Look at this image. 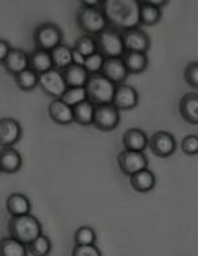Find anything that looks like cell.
<instances>
[{"instance_id":"ac0fdd59","label":"cell","mask_w":198,"mask_h":256,"mask_svg":"<svg viewBox=\"0 0 198 256\" xmlns=\"http://www.w3.org/2000/svg\"><path fill=\"white\" fill-rule=\"evenodd\" d=\"M148 139L147 134L140 130V128H130L124 132L122 143L124 150H135V152H143L148 146Z\"/></svg>"},{"instance_id":"5b68a950","label":"cell","mask_w":198,"mask_h":256,"mask_svg":"<svg viewBox=\"0 0 198 256\" xmlns=\"http://www.w3.org/2000/svg\"><path fill=\"white\" fill-rule=\"evenodd\" d=\"M76 20H77L78 28L84 34H90V36H98L99 33H102L110 26L102 8H88L81 6V10L77 12Z\"/></svg>"},{"instance_id":"8fae6325","label":"cell","mask_w":198,"mask_h":256,"mask_svg":"<svg viewBox=\"0 0 198 256\" xmlns=\"http://www.w3.org/2000/svg\"><path fill=\"white\" fill-rule=\"evenodd\" d=\"M22 127L14 118L0 119V146L11 148L22 140Z\"/></svg>"},{"instance_id":"836d02e7","label":"cell","mask_w":198,"mask_h":256,"mask_svg":"<svg viewBox=\"0 0 198 256\" xmlns=\"http://www.w3.org/2000/svg\"><path fill=\"white\" fill-rule=\"evenodd\" d=\"M104 57H103L99 52L94 53L92 56H88L84 58V68L88 70V73L90 76H94V74H100L103 68V64H104Z\"/></svg>"},{"instance_id":"2e32d148","label":"cell","mask_w":198,"mask_h":256,"mask_svg":"<svg viewBox=\"0 0 198 256\" xmlns=\"http://www.w3.org/2000/svg\"><path fill=\"white\" fill-rule=\"evenodd\" d=\"M48 114L50 119L60 126H69L74 122L73 107L66 104L61 99H53L48 106Z\"/></svg>"},{"instance_id":"8d00e7d4","label":"cell","mask_w":198,"mask_h":256,"mask_svg":"<svg viewBox=\"0 0 198 256\" xmlns=\"http://www.w3.org/2000/svg\"><path fill=\"white\" fill-rule=\"evenodd\" d=\"M72 256H102L96 244L92 246H76Z\"/></svg>"},{"instance_id":"3957f363","label":"cell","mask_w":198,"mask_h":256,"mask_svg":"<svg viewBox=\"0 0 198 256\" xmlns=\"http://www.w3.org/2000/svg\"><path fill=\"white\" fill-rule=\"evenodd\" d=\"M84 88L88 94V100H90L94 106L112 104L116 84H112L102 74L90 76Z\"/></svg>"},{"instance_id":"f1b7e54d","label":"cell","mask_w":198,"mask_h":256,"mask_svg":"<svg viewBox=\"0 0 198 256\" xmlns=\"http://www.w3.org/2000/svg\"><path fill=\"white\" fill-rule=\"evenodd\" d=\"M14 80L22 92H33L34 88H38V74H36L30 69L18 73V76L14 77Z\"/></svg>"},{"instance_id":"4fadbf2b","label":"cell","mask_w":198,"mask_h":256,"mask_svg":"<svg viewBox=\"0 0 198 256\" xmlns=\"http://www.w3.org/2000/svg\"><path fill=\"white\" fill-rule=\"evenodd\" d=\"M138 103H139V92H136L135 88L126 84L116 86L112 104L118 110H131L138 106Z\"/></svg>"},{"instance_id":"ab89813d","label":"cell","mask_w":198,"mask_h":256,"mask_svg":"<svg viewBox=\"0 0 198 256\" xmlns=\"http://www.w3.org/2000/svg\"><path fill=\"white\" fill-rule=\"evenodd\" d=\"M0 173H2V172H0Z\"/></svg>"},{"instance_id":"1f68e13d","label":"cell","mask_w":198,"mask_h":256,"mask_svg":"<svg viewBox=\"0 0 198 256\" xmlns=\"http://www.w3.org/2000/svg\"><path fill=\"white\" fill-rule=\"evenodd\" d=\"M62 102L69 104L70 107H76L80 103L88 100V94L84 88H68L65 94L61 98Z\"/></svg>"},{"instance_id":"d4e9b609","label":"cell","mask_w":198,"mask_h":256,"mask_svg":"<svg viewBox=\"0 0 198 256\" xmlns=\"http://www.w3.org/2000/svg\"><path fill=\"white\" fill-rule=\"evenodd\" d=\"M50 56L54 69L62 72L68 66L73 65V46L61 44L50 52Z\"/></svg>"},{"instance_id":"e0dca14e","label":"cell","mask_w":198,"mask_h":256,"mask_svg":"<svg viewBox=\"0 0 198 256\" xmlns=\"http://www.w3.org/2000/svg\"><path fill=\"white\" fill-rule=\"evenodd\" d=\"M22 166V158L20 152L11 148L0 150V172L6 174H15Z\"/></svg>"},{"instance_id":"ba28073f","label":"cell","mask_w":198,"mask_h":256,"mask_svg":"<svg viewBox=\"0 0 198 256\" xmlns=\"http://www.w3.org/2000/svg\"><path fill=\"white\" fill-rule=\"evenodd\" d=\"M118 165L122 172L131 177L135 173L148 168V158L144 152L124 150L118 154Z\"/></svg>"},{"instance_id":"44dd1931","label":"cell","mask_w":198,"mask_h":256,"mask_svg":"<svg viewBox=\"0 0 198 256\" xmlns=\"http://www.w3.org/2000/svg\"><path fill=\"white\" fill-rule=\"evenodd\" d=\"M180 114L184 120L198 126V94L189 92L181 98Z\"/></svg>"},{"instance_id":"484cf974","label":"cell","mask_w":198,"mask_h":256,"mask_svg":"<svg viewBox=\"0 0 198 256\" xmlns=\"http://www.w3.org/2000/svg\"><path fill=\"white\" fill-rule=\"evenodd\" d=\"M0 256H28V248L12 236L0 239Z\"/></svg>"},{"instance_id":"5bb4252c","label":"cell","mask_w":198,"mask_h":256,"mask_svg":"<svg viewBox=\"0 0 198 256\" xmlns=\"http://www.w3.org/2000/svg\"><path fill=\"white\" fill-rule=\"evenodd\" d=\"M2 65L8 74L15 77L18 73L30 69V53H26L22 49L12 48Z\"/></svg>"},{"instance_id":"d6986e66","label":"cell","mask_w":198,"mask_h":256,"mask_svg":"<svg viewBox=\"0 0 198 256\" xmlns=\"http://www.w3.org/2000/svg\"><path fill=\"white\" fill-rule=\"evenodd\" d=\"M6 208L11 216H26L32 212V202L26 194L11 193L6 201Z\"/></svg>"},{"instance_id":"7a4b0ae2","label":"cell","mask_w":198,"mask_h":256,"mask_svg":"<svg viewBox=\"0 0 198 256\" xmlns=\"http://www.w3.org/2000/svg\"><path fill=\"white\" fill-rule=\"evenodd\" d=\"M8 234L22 244L28 246L42 234L40 220L32 214L20 216H11L7 224Z\"/></svg>"},{"instance_id":"f35d334b","label":"cell","mask_w":198,"mask_h":256,"mask_svg":"<svg viewBox=\"0 0 198 256\" xmlns=\"http://www.w3.org/2000/svg\"><path fill=\"white\" fill-rule=\"evenodd\" d=\"M82 7H88V8H102L103 0H84L81 2Z\"/></svg>"},{"instance_id":"52a82bcc","label":"cell","mask_w":198,"mask_h":256,"mask_svg":"<svg viewBox=\"0 0 198 256\" xmlns=\"http://www.w3.org/2000/svg\"><path fill=\"white\" fill-rule=\"evenodd\" d=\"M38 88L45 96L53 99H61L68 90L66 82L64 80L62 72L57 69H52L46 73L38 76Z\"/></svg>"},{"instance_id":"d6a6232c","label":"cell","mask_w":198,"mask_h":256,"mask_svg":"<svg viewBox=\"0 0 198 256\" xmlns=\"http://www.w3.org/2000/svg\"><path fill=\"white\" fill-rule=\"evenodd\" d=\"M96 230L90 226H81L74 234L76 246H92L96 244Z\"/></svg>"},{"instance_id":"ffe728a7","label":"cell","mask_w":198,"mask_h":256,"mask_svg":"<svg viewBox=\"0 0 198 256\" xmlns=\"http://www.w3.org/2000/svg\"><path fill=\"white\" fill-rule=\"evenodd\" d=\"M62 76L68 88H86V84L90 78L88 70L84 69V66L76 65V64L64 69Z\"/></svg>"},{"instance_id":"9c48e42d","label":"cell","mask_w":198,"mask_h":256,"mask_svg":"<svg viewBox=\"0 0 198 256\" xmlns=\"http://www.w3.org/2000/svg\"><path fill=\"white\" fill-rule=\"evenodd\" d=\"M120 123V112L114 104L96 106L92 126L99 131H112Z\"/></svg>"},{"instance_id":"d590c367","label":"cell","mask_w":198,"mask_h":256,"mask_svg":"<svg viewBox=\"0 0 198 256\" xmlns=\"http://www.w3.org/2000/svg\"><path fill=\"white\" fill-rule=\"evenodd\" d=\"M181 150L185 154H198V135H188L181 142Z\"/></svg>"},{"instance_id":"9a60e30c","label":"cell","mask_w":198,"mask_h":256,"mask_svg":"<svg viewBox=\"0 0 198 256\" xmlns=\"http://www.w3.org/2000/svg\"><path fill=\"white\" fill-rule=\"evenodd\" d=\"M100 74L104 76L108 80H111L114 84L119 86V84H124L130 73L123 62V58H106Z\"/></svg>"},{"instance_id":"7402d4cb","label":"cell","mask_w":198,"mask_h":256,"mask_svg":"<svg viewBox=\"0 0 198 256\" xmlns=\"http://www.w3.org/2000/svg\"><path fill=\"white\" fill-rule=\"evenodd\" d=\"M30 69L33 70L38 76L46 73L49 70L54 69L53 68V61H52L50 52L41 50V49H33L30 53Z\"/></svg>"},{"instance_id":"4316f807","label":"cell","mask_w":198,"mask_h":256,"mask_svg":"<svg viewBox=\"0 0 198 256\" xmlns=\"http://www.w3.org/2000/svg\"><path fill=\"white\" fill-rule=\"evenodd\" d=\"M96 106L90 100H84L76 107H73L74 122L80 126H90L94 120Z\"/></svg>"},{"instance_id":"7c38bea8","label":"cell","mask_w":198,"mask_h":256,"mask_svg":"<svg viewBox=\"0 0 198 256\" xmlns=\"http://www.w3.org/2000/svg\"><path fill=\"white\" fill-rule=\"evenodd\" d=\"M123 34L126 52H138V53H147L150 48V40L148 34L139 28L126 30Z\"/></svg>"},{"instance_id":"603a6c76","label":"cell","mask_w":198,"mask_h":256,"mask_svg":"<svg viewBox=\"0 0 198 256\" xmlns=\"http://www.w3.org/2000/svg\"><path fill=\"white\" fill-rule=\"evenodd\" d=\"M130 184H131L132 189H135L136 192H139V193H148L156 185V177H154V172L147 168L130 177Z\"/></svg>"},{"instance_id":"8992f818","label":"cell","mask_w":198,"mask_h":256,"mask_svg":"<svg viewBox=\"0 0 198 256\" xmlns=\"http://www.w3.org/2000/svg\"><path fill=\"white\" fill-rule=\"evenodd\" d=\"M98 52L104 58H122L126 53L123 34L114 28H107L96 36Z\"/></svg>"},{"instance_id":"74e56055","label":"cell","mask_w":198,"mask_h":256,"mask_svg":"<svg viewBox=\"0 0 198 256\" xmlns=\"http://www.w3.org/2000/svg\"><path fill=\"white\" fill-rule=\"evenodd\" d=\"M11 44L4 38H0V64L4 62V60L7 58V56L11 52Z\"/></svg>"},{"instance_id":"277c9868","label":"cell","mask_w":198,"mask_h":256,"mask_svg":"<svg viewBox=\"0 0 198 256\" xmlns=\"http://www.w3.org/2000/svg\"><path fill=\"white\" fill-rule=\"evenodd\" d=\"M64 32L57 24L50 22H40L33 30V44L34 49L52 52L64 44Z\"/></svg>"},{"instance_id":"6da1fadb","label":"cell","mask_w":198,"mask_h":256,"mask_svg":"<svg viewBox=\"0 0 198 256\" xmlns=\"http://www.w3.org/2000/svg\"><path fill=\"white\" fill-rule=\"evenodd\" d=\"M102 11L106 15L108 26L122 33L138 28L140 24V6L138 0H106Z\"/></svg>"},{"instance_id":"4dcf8cb0","label":"cell","mask_w":198,"mask_h":256,"mask_svg":"<svg viewBox=\"0 0 198 256\" xmlns=\"http://www.w3.org/2000/svg\"><path fill=\"white\" fill-rule=\"evenodd\" d=\"M26 248L32 256H48L52 251V242L46 235L41 234L26 246Z\"/></svg>"},{"instance_id":"e575fe53","label":"cell","mask_w":198,"mask_h":256,"mask_svg":"<svg viewBox=\"0 0 198 256\" xmlns=\"http://www.w3.org/2000/svg\"><path fill=\"white\" fill-rule=\"evenodd\" d=\"M184 80L189 86L198 88V61L188 64L184 70Z\"/></svg>"},{"instance_id":"f546056e","label":"cell","mask_w":198,"mask_h":256,"mask_svg":"<svg viewBox=\"0 0 198 256\" xmlns=\"http://www.w3.org/2000/svg\"><path fill=\"white\" fill-rule=\"evenodd\" d=\"M74 50H77L81 56H84V58L88 56H92L94 53L98 52V46H96V36H90V34H82L76 40L73 45Z\"/></svg>"},{"instance_id":"cb8c5ba5","label":"cell","mask_w":198,"mask_h":256,"mask_svg":"<svg viewBox=\"0 0 198 256\" xmlns=\"http://www.w3.org/2000/svg\"><path fill=\"white\" fill-rule=\"evenodd\" d=\"M126 68L131 74H140L148 68L147 53H138V52H126L122 57Z\"/></svg>"},{"instance_id":"83f0119b","label":"cell","mask_w":198,"mask_h":256,"mask_svg":"<svg viewBox=\"0 0 198 256\" xmlns=\"http://www.w3.org/2000/svg\"><path fill=\"white\" fill-rule=\"evenodd\" d=\"M140 22L144 26H156L162 20V8L152 6L150 2H139Z\"/></svg>"},{"instance_id":"30bf717a","label":"cell","mask_w":198,"mask_h":256,"mask_svg":"<svg viewBox=\"0 0 198 256\" xmlns=\"http://www.w3.org/2000/svg\"><path fill=\"white\" fill-rule=\"evenodd\" d=\"M148 146L154 152V154H156L158 158H165L172 156L176 152L177 143L172 134H169L166 131H158L150 138Z\"/></svg>"}]
</instances>
